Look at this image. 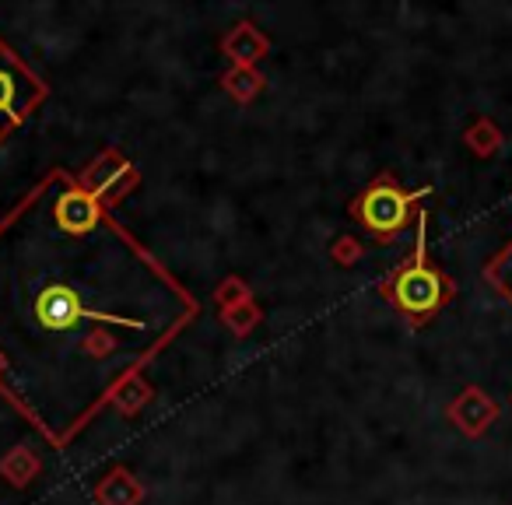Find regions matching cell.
I'll return each instance as SVG.
<instances>
[{
	"mask_svg": "<svg viewBox=\"0 0 512 505\" xmlns=\"http://www.w3.org/2000/svg\"><path fill=\"white\" fill-rule=\"evenodd\" d=\"M95 204L92 197H67L64 204H60V225L71 228V232H78V228H88L95 221Z\"/></svg>",
	"mask_w": 512,
	"mask_h": 505,
	"instance_id": "obj_4",
	"label": "cell"
},
{
	"mask_svg": "<svg viewBox=\"0 0 512 505\" xmlns=\"http://www.w3.org/2000/svg\"><path fill=\"white\" fill-rule=\"evenodd\" d=\"M488 281L512 302V242L498 253V260L488 267Z\"/></svg>",
	"mask_w": 512,
	"mask_h": 505,
	"instance_id": "obj_5",
	"label": "cell"
},
{
	"mask_svg": "<svg viewBox=\"0 0 512 505\" xmlns=\"http://www.w3.org/2000/svg\"><path fill=\"white\" fill-rule=\"evenodd\" d=\"M418 197H425V193H407V190H400V186H393L390 179H383V183H376L362 197L358 214H362L369 232L397 235V232H404L407 221H411V207Z\"/></svg>",
	"mask_w": 512,
	"mask_h": 505,
	"instance_id": "obj_2",
	"label": "cell"
},
{
	"mask_svg": "<svg viewBox=\"0 0 512 505\" xmlns=\"http://www.w3.org/2000/svg\"><path fill=\"white\" fill-rule=\"evenodd\" d=\"M36 92H39L36 81L15 64V57H8V53L0 50V130L25 120Z\"/></svg>",
	"mask_w": 512,
	"mask_h": 505,
	"instance_id": "obj_3",
	"label": "cell"
},
{
	"mask_svg": "<svg viewBox=\"0 0 512 505\" xmlns=\"http://www.w3.org/2000/svg\"><path fill=\"white\" fill-rule=\"evenodd\" d=\"M449 292H453L449 281L442 278L425 257V214H421L418 218V253H414L411 264L397 271V278H393V285H390V295H393V302H397L400 313L421 323L446 306Z\"/></svg>",
	"mask_w": 512,
	"mask_h": 505,
	"instance_id": "obj_1",
	"label": "cell"
}]
</instances>
